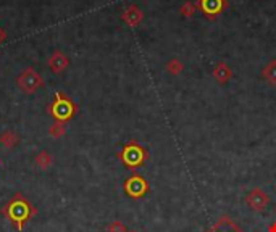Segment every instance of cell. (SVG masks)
Returning a JSON list of instances; mask_svg holds the SVG:
<instances>
[{"label": "cell", "instance_id": "6da1fadb", "mask_svg": "<svg viewBox=\"0 0 276 232\" xmlns=\"http://www.w3.org/2000/svg\"><path fill=\"white\" fill-rule=\"evenodd\" d=\"M2 214L17 228V230H23L25 224L38 214V208L23 194H15L2 208Z\"/></svg>", "mask_w": 276, "mask_h": 232}, {"label": "cell", "instance_id": "7a4b0ae2", "mask_svg": "<svg viewBox=\"0 0 276 232\" xmlns=\"http://www.w3.org/2000/svg\"><path fill=\"white\" fill-rule=\"evenodd\" d=\"M76 112H78V106L75 105V102L62 92L55 94V98L49 106V113L52 114V118L60 122L70 121L73 116L76 114Z\"/></svg>", "mask_w": 276, "mask_h": 232}, {"label": "cell", "instance_id": "3957f363", "mask_svg": "<svg viewBox=\"0 0 276 232\" xmlns=\"http://www.w3.org/2000/svg\"><path fill=\"white\" fill-rule=\"evenodd\" d=\"M17 84L25 94H34L38 89L44 86V79L34 68H26L21 74L17 78Z\"/></svg>", "mask_w": 276, "mask_h": 232}, {"label": "cell", "instance_id": "277c9868", "mask_svg": "<svg viewBox=\"0 0 276 232\" xmlns=\"http://www.w3.org/2000/svg\"><path fill=\"white\" fill-rule=\"evenodd\" d=\"M120 158H121V162L128 166V168L134 170L136 166L142 164V162L145 160V152L137 144L131 142V144H128L126 147L121 150Z\"/></svg>", "mask_w": 276, "mask_h": 232}, {"label": "cell", "instance_id": "5b68a950", "mask_svg": "<svg viewBox=\"0 0 276 232\" xmlns=\"http://www.w3.org/2000/svg\"><path fill=\"white\" fill-rule=\"evenodd\" d=\"M147 182L141 176H131L125 182V192L133 198H139L147 192Z\"/></svg>", "mask_w": 276, "mask_h": 232}, {"label": "cell", "instance_id": "8992f818", "mask_svg": "<svg viewBox=\"0 0 276 232\" xmlns=\"http://www.w3.org/2000/svg\"><path fill=\"white\" fill-rule=\"evenodd\" d=\"M247 205H249V208H252L253 212L265 210V206L268 205L266 194L263 190H260V188H253V190H250L249 195H247Z\"/></svg>", "mask_w": 276, "mask_h": 232}, {"label": "cell", "instance_id": "52a82bcc", "mask_svg": "<svg viewBox=\"0 0 276 232\" xmlns=\"http://www.w3.org/2000/svg\"><path fill=\"white\" fill-rule=\"evenodd\" d=\"M68 64H70V62H68V58L65 56L62 52H54L52 54V56L49 58V68L52 70L54 72H63L65 70L68 68Z\"/></svg>", "mask_w": 276, "mask_h": 232}, {"label": "cell", "instance_id": "ba28073f", "mask_svg": "<svg viewBox=\"0 0 276 232\" xmlns=\"http://www.w3.org/2000/svg\"><path fill=\"white\" fill-rule=\"evenodd\" d=\"M18 142H20V137H18V134L15 132V130H12V129H7V130H4L2 134H0V144H2L5 148L12 150V148L17 147Z\"/></svg>", "mask_w": 276, "mask_h": 232}, {"label": "cell", "instance_id": "9c48e42d", "mask_svg": "<svg viewBox=\"0 0 276 232\" xmlns=\"http://www.w3.org/2000/svg\"><path fill=\"white\" fill-rule=\"evenodd\" d=\"M34 164L38 166L39 170L46 171L54 164V156L50 155L47 150H41L39 154L34 156Z\"/></svg>", "mask_w": 276, "mask_h": 232}, {"label": "cell", "instance_id": "30bf717a", "mask_svg": "<svg viewBox=\"0 0 276 232\" xmlns=\"http://www.w3.org/2000/svg\"><path fill=\"white\" fill-rule=\"evenodd\" d=\"M199 2L207 14H216L223 8V0H199Z\"/></svg>", "mask_w": 276, "mask_h": 232}, {"label": "cell", "instance_id": "8fae6325", "mask_svg": "<svg viewBox=\"0 0 276 232\" xmlns=\"http://www.w3.org/2000/svg\"><path fill=\"white\" fill-rule=\"evenodd\" d=\"M208 232H241V230H239L229 220L224 218V220H221L218 224H215V228Z\"/></svg>", "mask_w": 276, "mask_h": 232}, {"label": "cell", "instance_id": "7c38bea8", "mask_svg": "<svg viewBox=\"0 0 276 232\" xmlns=\"http://www.w3.org/2000/svg\"><path fill=\"white\" fill-rule=\"evenodd\" d=\"M49 134L55 137V139H60V137L65 134V122H60V121H55V124L50 126L49 129Z\"/></svg>", "mask_w": 276, "mask_h": 232}, {"label": "cell", "instance_id": "4fadbf2b", "mask_svg": "<svg viewBox=\"0 0 276 232\" xmlns=\"http://www.w3.org/2000/svg\"><path fill=\"white\" fill-rule=\"evenodd\" d=\"M107 230H108V232H128V230H126V226H125V224H123L121 221H118V220L108 224Z\"/></svg>", "mask_w": 276, "mask_h": 232}, {"label": "cell", "instance_id": "5bb4252c", "mask_svg": "<svg viewBox=\"0 0 276 232\" xmlns=\"http://www.w3.org/2000/svg\"><path fill=\"white\" fill-rule=\"evenodd\" d=\"M5 39V32L2 31V29H0V42H2Z\"/></svg>", "mask_w": 276, "mask_h": 232}, {"label": "cell", "instance_id": "9a60e30c", "mask_svg": "<svg viewBox=\"0 0 276 232\" xmlns=\"http://www.w3.org/2000/svg\"><path fill=\"white\" fill-rule=\"evenodd\" d=\"M270 232H276V222H273L270 226Z\"/></svg>", "mask_w": 276, "mask_h": 232}, {"label": "cell", "instance_id": "2e32d148", "mask_svg": "<svg viewBox=\"0 0 276 232\" xmlns=\"http://www.w3.org/2000/svg\"><path fill=\"white\" fill-rule=\"evenodd\" d=\"M128 232H136V230H128Z\"/></svg>", "mask_w": 276, "mask_h": 232}, {"label": "cell", "instance_id": "e0dca14e", "mask_svg": "<svg viewBox=\"0 0 276 232\" xmlns=\"http://www.w3.org/2000/svg\"><path fill=\"white\" fill-rule=\"evenodd\" d=\"M274 213H276V208H274Z\"/></svg>", "mask_w": 276, "mask_h": 232}, {"label": "cell", "instance_id": "ac0fdd59", "mask_svg": "<svg viewBox=\"0 0 276 232\" xmlns=\"http://www.w3.org/2000/svg\"><path fill=\"white\" fill-rule=\"evenodd\" d=\"M0 163H2V162H0Z\"/></svg>", "mask_w": 276, "mask_h": 232}]
</instances>
